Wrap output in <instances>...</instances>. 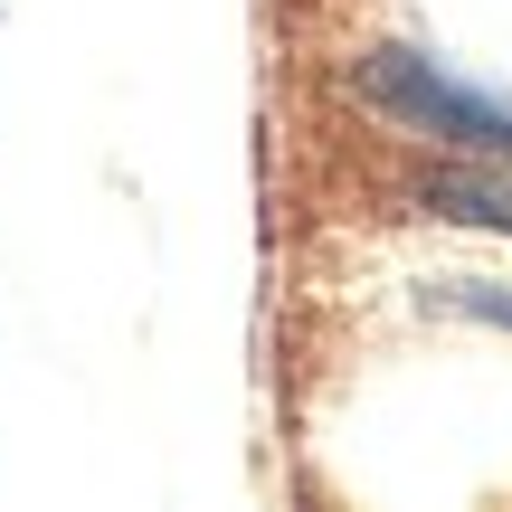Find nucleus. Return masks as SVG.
I'll list each match as a JSON object with an SVG mask.
<instances>
[{"instance_id": "f257e3e1", "label": "nucleus", "mask_w": 512, "mask_h": 512, "mask_svg": "<svg viewBox=\"0 0 512 512\" xmlns=\"http://www.w3.org/2000/svg\"><path fill=\"white\" fill-rule=\"evenodd\" d=\"M351 95H361L380 124L418 133V143H446V152H475V162H512V105L465 76H446L437 57L418 48H370L351 57Z\"/></svg>"}, {"instance_id": "f03ea898", "label": "nucleus", "mask_w": 512, "mask_h": 512, "mask_svg": "<svg viewBox=\"0 0 512 512\" xmlns=\"http://www.w3.org/2000/svg\"><path fill=\"white\" fill-rule=\"evenodd\" d=\"M408 200L427 209V219H456V228H503L512 238V162H475V152H456L446 171H427Z\"/></svg>"}, {"instance_id": "7ed1b4c3", "label": "nucleus", "mask_w": 512, "mask_h": 512, "mask_svg": "<svg viewBox=\"0 0 512 512\" xmlns=\"http://www.w3.org/2000/svg\"><path fill=\"white\" fill-rule=\"evenodd\" d=\"M446 304L475 313V323H503V332H512V285H446Z\"/></svg>"}]
</instances>
